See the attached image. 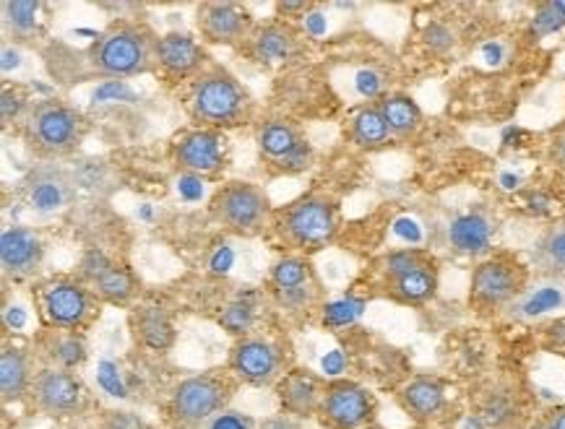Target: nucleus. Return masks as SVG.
<instances>
[{
    "instance_id": "a19ab883",
    "label": "nucleus",
    "mask_w": 565,
    "mask_h": 429,
    "mask_svg": "<svg viewBox=\"0 0 565 429\" xmlns=\"http://www.w3.org/2000/svg\"><path fill=\"white\" fill-rule=\"evenodd\" d=\"M550 162L565 170V128L555 130V136L550 138Z\"/></svg>"
},
{
    "instance_id": "412c9836",
    "label": "nucleus",
    "mask_w": 565,
    "mask_h": 429,
    "mask_svg": "<svg viewBox=\"0 0 565 429\" xmlns=\"http://www.w3.org/2000/svg\"><path fill=\"white\" fill-rule=\"evenodd\" d=\"M34 377H38L34 352L19 344H3L0 348V401L3 406L29 398Z\"/></svg>"
},
{
    "instance_id": "ddd939ff",
    "label": "nucleus",
    "mask_w": 565,
    "mask_h": 429,
    "mask_svg": "<svg viewBox=\"0 0 565 429\" xmlns=\"http://www.w3.org/2000/svg\"><path fill=\"white\" fill-rule=\"evenodd\" d=\"M195 24L209 45H245L256 29L250 13L237 3H201Z\"/></svg>"
},
{
    "instance_id": "dca6fc26",
    "label": "nucleus",
    "mask_w": 565,
    "mask_h": 429,
    "mask_svg": "<svg viewBox=\"0 0 565 429\" xmlns=\"http://www.w3.org/2000/svg\"><path fill=\"white\" fill-rule=\"evenodd\" d=\"M258 149L269 162H277L281 170H306L310 162V147L289 120H266L258 130Z\"/></svg>"
},
{
    "instance_id": "6ab92c4d",
    "label": "nucleus",
    "mask_w": 565,
    "mask_h": 429,
    "mask_svg": "<svg viewBox=\"0 0 565 429\" xmlns=\"http://www.w3.org/2000/svg\"><path fill=\"white\" fill-rule=\"evenodd\" d=\"M24 193H26L29 208L38 211L42 216H50V214H61V211L71 206L76 185L68 172L47 164V167H38V170L29 174L24 183Z\"/></svg>"
},
{
    "instance_id": "bb28decb",
    "label": "nucleus",
    "mask_w": 565,
    "mask_h": 429,
    "mask_svg": "<svg viewBox=\"0 0 565 429\" xmlns=\"http://www.w3.org/2000/svg\"><path fill=\"white\" fill-rule=\"evenodd\" d=\"M379 107L394 138L407 141V138L417 136L419 128H423V110H419L417 101L407 97V94H386L379 101Z\"/></svg>"
},
{
    "instance_id": "1a4fd4ad",
    "label": "nucleus",
    "mask_w": 565,
    "mask_h": 429,
    "mask_svg": "<svg viewBox=\"0 0 565 429\" xmlns=\"http://www.w3.org/2000/svg\"><path fill=\"white\" fill-rule=\"evenodd\" d=\"M40 312L45 329L82 331L97 318L99 297L84 281L55 279L40 289Z\"/></svg>"
},
{
    "instance_id": "de8ad7c7",
    "label": "nucleus",
    "mask_w": 565,
    "mask_h": 429,
    "mask_svg": "<svg viewBox=\"0 0 565 429\" xmlns=\"http://www.w3.org/2000/svg\"><path fill=\"white\" fill-rule=\"evenodd\" d=\"M365 429H386V427H379V425H373V427H365Z\"/></svg>"
},
{
    "instance_id": "f3484780",
    "label": "nucleus",
    "mask_w": 565,
    "mask_h": 429,
    "mask_svg": "<svg viewBox=\"0 0 565 429\" xmlns=\"http://www.w3.org/2000/svg\"><path fill=\"white\" fill-rule=\"evenodd\" d=\"M326 380L308 367H289L285 377L274 385L281 414L292 419H310L321 406Z\"/></svg>"
},
{
    "instance_id": "09e8293b",
    "label": "nucleus",
    "mask_w": 565,
    "mask_h": 429,
    "mask_svg": "<svg viewBox=\"0 0 565 429\" xmlns=\"http://www.w3.org/2000/svg\"><path fill=\"white\" fill-rule=\"evenodd\" d=\"M94 429H97V427H94Z\"/></svg>"
},
{
    "instance_id": "39448f33",
    "label": "nucleus",
    "mask_w": 565,
    "mask_h": 429,
    "mask_svg": "<svg viewBox=\"0 0 565 429\" xmlns=\"http://www.w3.org/2000/svg\"><path fill=\"white\" fill-rule=\"evenodd\" d=\"M277 229L297 250H321L339 232V203L326 195H302L279 211Z\"/></svg>"
},
{
    "instance_id": "a878e982",
    "label": "nucleus",
    "mask_w": 565,
    "mask_h": 429,
    "mask_svg": "<svg viewBox=\"0 0 565 429\" xmlns=\"http://www.w3.org/2000/svg\"><path fill=\"white\" fill-rule=\"evenodd\" d=\"M386 294L402 304H425L438 294V264H427L417 271L386 279Z\"/></svg>"
},
{
    "instance_id": "7c9ffc66",
    "label": "nucleus",
    "mask_w": 565,
    "mask_h": 429,
    "mask_svg": "<svg viewBox=\"0 0 565 429\" xmlns=\"http://www.w3.org/2000/svg\"><path fill=\"white\" fill-rule=\"evenodd\" d=\"M42 6L40 3H26V0H9L3 3V24L13 37H32L38 32V13Z\"/></svg>"
},
{
    "instance_id": "72a5a7b5",
    "label": "nucleus",
    "mask_w": 565,
    "mask_h": 429,
    "mask_svg": "<svg viewBox=\"0 0 565 429\" xmlns=\"http://www.w3.org/2000/svg\"><path fill=\"white\" fill-rule=\"evenodd\" d=\"M253 320H256V312H253L250 304H243V302L230 304V308L220 315V323L237 339L250 336Z\"/></svg>"
},
{
    "instance_id": "5701e85b",
    "label": "nucleus",
    "mask_w": 565,
    "mask_h": 429,
    "mask_svg": "<svg viewBox=\"0 0 565 429\" xmlns=\"http://www.w3.org/2000/svg\"><path fill=\"white\" fill-rule=\"evenodd\" d=\"M34 352L47 367H61V369H82L89 360V344L82 331H55L45 329L34 341Z\"/></svg>"
},
{
    "instance_id": "9b49d317",
    "label": "nucleus",
    "mask_w": 565,
    "mask_h": 429,
    "mask_svg": "<svg viewBox=\"0 0 565 429\" xmlns=\"http://www.w3.org/2000/svg\"><path fill=\"white\" fill-rule=\"evenodd\" d=\"M316 417L326 429L373 427L379 417V398L354 380H331L326 383Z\"/></svg>"
},
{
    "instance_id": "58836bf2",
    "label": "nucleus",
    "mask_w": 565,
    "mask_h": 429,
    "mask_svg": "<svg viewBox=\"0 0 565 429\" xmlns=\"http://www.w3.org/2000/svg\"><path fill=\"white\" fill-rule=\"evenodd\" d=\"M529 429H565V404L550 406V409L542 411L540 417L532 421Z\"/></svg>"
},
{
    "instance_id": "7ed1b4c3",
    "label": "nucleus",
    "mask_w": 565,
    "mask_h": 429,
    "mask_svg": "<svg viewBox=\"0 0 565 429\" xmlns=\"http://www.w3.org/2000/svg\"><path fill=\"white\" fill-rule=\"evenodd\" d=\"M92 71L103 78H134L157 65V34L143 24H113L86 53Z\"/></svg>"
},
{
    "instance_id": "9d476101",
    "label": "nucleus",
    "mask_w": 565,
    "mask_h": 429,
    "mask_svg": "<svg viewBox=\"0 0 565 429\" xmlns=\"http://www.w3.org/2000/svg\"><path fill=\"white\" fill-rule=\"evenodd\" d=\"M227 369L241 385L250 388H274L287 373V354L277 341L266 336L237 339L227 354Z\"/></svg>"
},
{
    "instance_id": "c03bdc74",
    "label": "nucleus",
    "mask_w": 565,
    "mask_h": 429,
    "mask_svg": "<svg viewBox=\"0 0 565 429\" xmlns=\"http://www.w3.org/2000/svg\"><path fill=\"white\" fill-rule=\"evenodd\" d=\"M277 9H279L281 13H292V11H308V9H310V3H279Z\"/></svg>"
},
{
    "instance_id": "4be33fe9",
    "label": "nucleus",
    "mask_w": 565,
    "mask_h": 429,
    "mask_svg": "<svg viewBox=\"0 0 565 429\" xmlns=\"http://www.w3.org/2000/svg\"><path fill=\"white\" fill-rule=\"evenodd\" d=\"M477 419L484 429H516L524 419V404L516 388L505 383L488 385L477 393Z\"/></svg>"
},
{
    "instance_id": "c756f323",
    "label": "nucleus",
    "mask_w": 565,
    "mask_h": 429,
    "mask_svg": "<svg viewBox=\"0 0 565 429\" xmlns=\"http://www.w3.org/2000/svg\"><path fill=\"white\" fill-rule=\"evenodd\" d=\"M534 264L545 274H565V222L547 227L534 247Z\"/></svg>"
},
{
    "instance_id": "2f4dec72",
    "label": "nucleus",
    "mask_w": 565,
    "mask_h": 429,
    "mask_svg": "<svg viewBox=\"0 0 565 429\" xmlns=\"http://www.w3.org/2000/svg\"><path fill=\"white\" fill-rule=\"evenodd\" d=\"M271 283L277 292H285V289H297L313 283V268H310L308 260L302 258H285L271 268Z\"/></svg>"
},
{
    "instance_id": "aec40b11",
    "label": "nucleus",
    "mask_w": 565,
    "mask_h": 429,
    "mask_svg": "<svg viewBox=\"0 0 565 429\" xmlns=\"http://www.w3.org/2000/svg\"><path fill=\"white\" fill-rule=\"evenodd\" d=\"M204 63L206 50L191 34L168 32L162 37H157V65L170 78H195L204 71Z\"/></svg>"
},
{
    "instance_id": "b1692460",
    "label": "nucleus",
    "mask_w": 565,
    "mask_h": 429,
    "mask_svg": "<svg viewBox=\"0 0 565 429\" xmlns=\"http://www.w3.org/2000/svg\"><path fill=\"white\" fill-rule=\"evenodd\" d=\"M495 219L484 208H472L459 214L448 224V245L459 256H484L495 239Z\"/></svg>"
},
{
    "instance_id": "4c0bfd02",
    "label": "nucleus",
    "mask_w": 565,
    "mask_h": 429,
    "mask_svg": "<svg viewBox=\"0 0 565 429\" xmlns=\"http://www.w3.org/2000/svg\"><path fill=\"white\" fill-rule=\"evenodd\" d=\"M425 45L430 47L433 53L444 55L456 45V37H454L451 29H448L446 24H438L436 21V24H430L425 29Z\"/></svg>"
},
{
    "instance_id": "a211bd4d",
    "label": "nucleus",
    "mask_w": 565,
    "mask_h": 429,
    "mask_svg": "<svg viewBox=\"0 0 565 429\" xmlns=\"http://www.w3.org/2000/svg\"><path fill=\"white\" fill-rule=\"evenodd\" d=\"M245 53L264 68H281L300 53V34L285 21H269V24L253 29L245 42Z\"/></svg>"
},
{
    "instance_id": "c9c22d12",
    "label": "nucleus",
    "mask_w": 565,
    "mask_h": 429,
    "mask_svg": "<svg viewBox=\"0 0 565 429\" xmlns=\"http://www.w3.org/2000/svg\"><path fill=\"white\" fill-rule=\"evenodd\" d=\"M32 112V107H29V99L24 92L19 89H6L3 92V126H11L13 120H26V115Z\"/></svg>"
},
{
    "instance_id": "e433bc0d",
    "label": "nucleus",
    "mask_w": 565,
    "mask_h": 429,
    "mask_svg": "<svg viewBox=\"0 0 565 429\" xmlns=\"http://www.w3.org/2000/svg\"><path fill=\"white\" fill-rule=\"evenodd\" d=\"M199 429H258V421L243 411L227 409Z\"/></svg>"
},
{
    "instance_id": "f03ea898",
    "label": "nucleus",
    "mask_w": 565,
    "mask_h": 429,
    "mask_svg": "<svg viewBox=\"0 0 565 429\" xmlns=\"http://www.w3.org/2000/svg\"><path fill=\"white\" fill-rule=\"evenodd\" d=\"M188 112L206 130L241 128L250 120L253 99L248 89L227 71L209 68L191 82Z\"/></svg>"
},
{
    "instance_id": "f8f14e48",
    "label": "nucleus",
    "mask_w": 565,
    "mask_h": 429,
    "mask_svg": "<svg viewBox=\"0 0 565 429\" xmlns=\"http://www.w3.org/2000/svg\"><path fill=\"white\" fill-rule=\"evenodd\" d=\"M396 401L417 427H436L448 411V385L444 377L415 375L398 388Z\"/></svg>"
},
{
    "instance_id": "4468645a",
    "label": "nucleus",
    "mask_w": 565,
    "mask_h": 429,
    "mask_svg": "<svg viewBox=\"0 0 565 429\" xmlns=\"http://www.w3.org/2000/svg\"><path fill=\"white\" fill-rule=\"evenodd\" d=\"M172 162L191 174H216L227 164V143L220 130H191L172 143Z\"/></svg>"
},
{
    "instance_id": "20e7f679",
    "label": "nucleus",
    "mask_w": 565,
    "mask_h": 429,
    "mask_svg": "<svg viewBox=\"0 0 565 429\" xmlns=\"http://www.w3.org/2000/svg\"><path fill=\"white\" fill-rule=\"evenodd\" d=\"M86 133H89V120L63 101H40L24 120L26 149L45 162L74 154Z\"/></svg>"
},
{
    "instance_id": "423d86ee",
    "label": "nucleus",
    "mask_w": 565,
    "mask_h": 429,
    "mask_svg": "<svg viewBox=\"0 0 565 429\" xmlns=\"http://www.w3.org/2000/svg\"><path fill=\"white\" fill-rule=\"evenodd\" d=\"M529 268L513 256H492L475 266L469 281V302L480 312H498L524 294Z\"/></svg>"
},
{
    "instance_id": "a18cd8bd",
    "label": "nucleus",
    "mask_w": 565,
    "mask_h": 429,
    "mask_svg": "<svg viewBox=\"0 0 565 429\" xmlns=\"http://www.w3.org/2000/svg\"><path fill=\"white\" fill-rule=\"evenodd\" d=\"M555 3V9H557V13H561L563 17V21H565V0H553Z\"/></svg>"
},
{
    "instance_id": "473e14b6",
    "label": "nucleus",
    "mask_w": 565,
    "mask_h": 429,
    "mask_svg": "<svg viewBox=\"0 0 565 429\" xmlns=\"http://www.w3.org/2000/svg\"><path fill=\"white\" fill-rule=\"evenodd\" d=\"M427 264H436V258H433L427 250H419V247L394 250L383 258V276H386V279H396V276L412 274Z\"/></svg>"
},
{
    "instance_id": "0eeeda50",
    "label": "nucleus",
    "mask_w": 565,
    "mask_h": 429,
    "mask_svg": "<svg viewBox=\"0 0 565 429\" xmlns=\"http://www.w3.org/2000/svg\"><path fill=\"white\" fill-rule=\"evenodd\" d=\"M29 401H32L42 417L68 421L84 417L92 409V390L71 369L42 365L32 383Z\"/></svg>"
},
{
    "instance_id": "cd10ccee",
    "label": "nucleus",
    "mask_w": 565,
    "mask_h": 429,
    "mask_svg": "<svg viewBox=\"0 0 565 429\" xmlns=\"http://www.w3.org/2000/svg\"><path fill=\"white\" fill-rule=\"evenodd\" d=\"M391 138L394 136H391L386 120H383L379 101H375V105L360 107V110L354 112V118L350 122V141L354 147L362 151H379L383 147H388Z\"/></svg>"
},
{
    "instance_id": "49530a36",
    "label": "nucleus",
    "mask_w": 565,
    "mask_h": 429,
    "mask_svg": "<svg viewBox=\"0 0 565 429\" xmlns=\"http://www.w3.org/2000/svg\"><path fill=\"white\" fill-rule=\"evenodd\" d=\"M415 429H448V427H415Z\"/></svg>"
},
{
    "instance_id": "f257e3e1",
    "label": "nucleus",
    "mask_w": 565,
    "mask_h": 429,
    "mask_svg": "<svg viewBox=\"0 0 565 429\" xmlns=\"http://www.w3.org/2000/svg\"><path fill=\"white\" fill-rule=\"evenodd\" d=\"M241 383L227 367L204 369L172 385L164 404V419L172 429H199L230 409Z\"/></svg>"
},
{
    "instance_id": "ea45409f",
    "label": "nucleus",
    "mask_w": 565,
    "mask_h": 429,
    "mask_svg": "<svg viewBox=\"0 0 565 429\" xmlns=\"http://www.w3.org/2000/svg\"><path fill=\"white\" fill-rule=\"evenodd\" d=\"M279 294V302L287 304V308H306L308 302H313V283H308V287H297V289H285V292H277Z\"/></svg>"
},
{
    "instance_id": "2eb2a0df",
    "label": "nucleus",
    "mask_w": 565,
    "mask_h": 429,
    "mask_svg": "<svg viewBox=\"0 0 565 429\" xmlns=\"http://www.w3.org/2000/svg\"><path fill=\"white\" fill-rule=\"evenodd\" d=\"M42 260H45V239L40 232L24 227V224H13L6 227L0 235V266L3 274L11 279H26V276L38 274Z\"/></svg>"
},
{
    "instance_id": "37998d69",
    "label": "nucleus",
    "mask_w": 565,
    "mask_h": 429,
    "mask_svg": "<svg viewBox=\"0 0 565 429\" xmlns=\"http://www.w3.org/2000/svg\"><path fill=\"white\" fill-rule=\"evenodd\" d=\"M547 339L553 346H565V320L547 325Z\"/></svg>"
},
{
    "instance_id": "c85d7f7f",
    "label": "nucleus",
    "mask_w": 565,
    "mask_h": 429,
    "mask_svg": "<svg viewBox=\"0 0 565 429\" xmlns=\"http://www.w3.org/2000/svg\"><path fill=\"white\" fill-rule=\"evenodd\" d=\"M136 289H139V281H136V276L130 268L126 266H110V271H107L103 279L94 281V294L99 297L103 302H110V304H128L134 300Z\"/></svg>"
},
{
    "instance_id": "393cba45",
    "label": "nucleus",
    "mask_w": 565,
    "mask_h": 429,
    "mask_svg": "<svg viewBox=\"0 0 565 429\" xmlns=\"http://www.w3.org/2000/svg\"><path fill=\"white\" fill-rule=\"evenodd\" d=\"M130 331L143 348L157 354L170 352L178 339L170 312L157 308V304H141V308L130 310Z\"/></svg>"
},
{
    "instance_id": "f704fd0d",
    "label": "nucleus",
    "mask_w": 565,
    "mask_h": 429,
    "mask_svg": "<svg viewBox=\"0 0 565 429\" xmlns=\"http://www.w3.org/2000/svg\"><path fill=\"white\" fill-rule=\"evenodd\" d=\"M97 429H154L141 414L128 409H105L97 419Z\"/></svg>"
},
{
    "instance_id": "6e6552de",
    "label": "nucleus",
    "mask_w": 565,
    "mask_h": 429,
    "mask_svg": "<svg viewBox=\"0 0 565 429\" xmlns=\"http://www.w3.org/2000/svg\"><path fill=\"white\" fill-rule=\"evenodd\" d=\"M209 211L222 227L235 235L256 237L271 219V201L258 185L235 180L214 193Z\"/></svg>"
},
{
    "instance_id": "79ce46f5",
    "label": "nucleus",
    "mask_w": 565,
    "mask_h": 429,
    "mask_svg": "<svg viewBox=\"0 0 565 429\" xmlns=\"http://www.w3.org/2000/svg\"><path fill=\"white\" fill-rule=\"evenodd\" d=\"M258 429H302V427H300V419L287 417V414H277V417L258 421Z\"/></svg>"
}]
</instances>
